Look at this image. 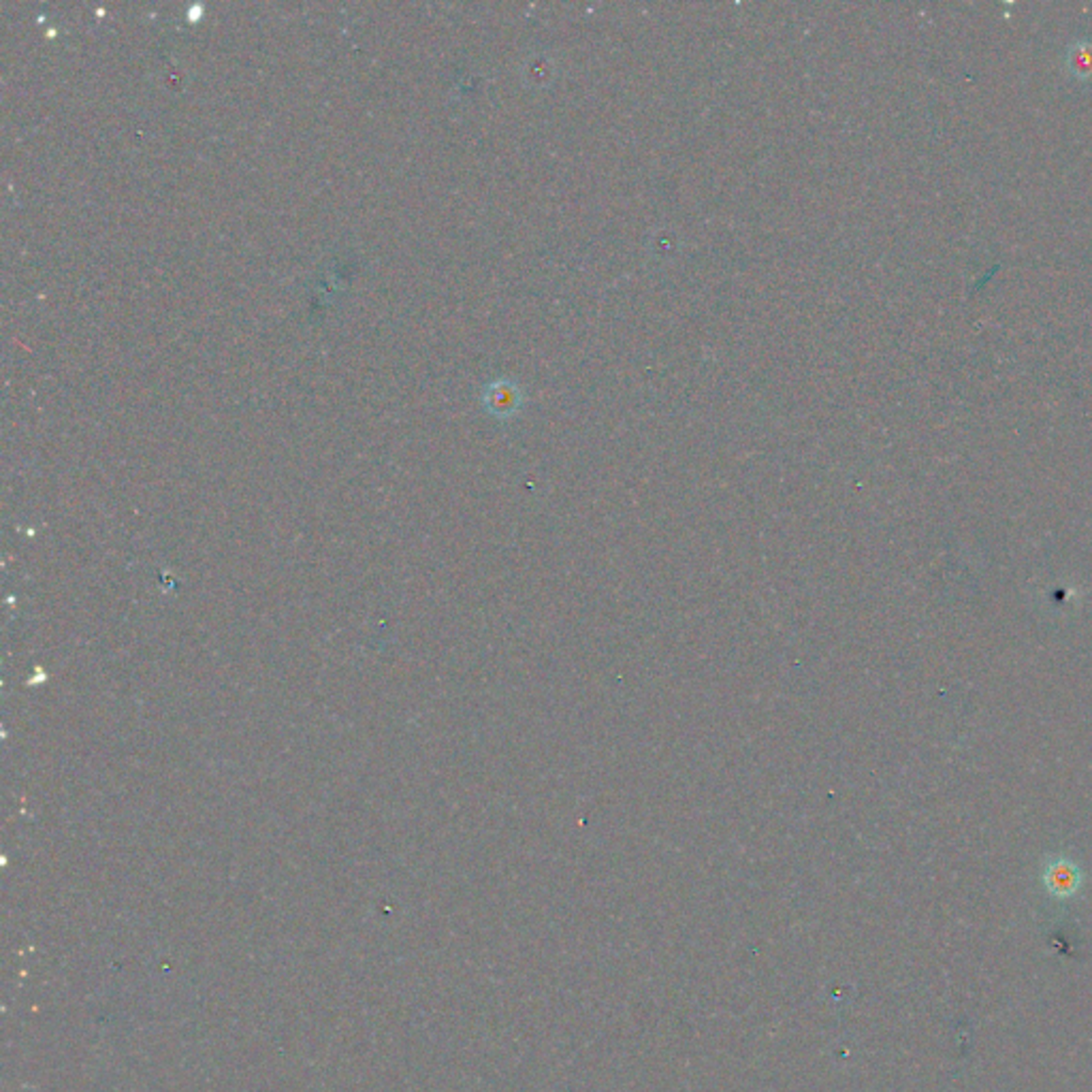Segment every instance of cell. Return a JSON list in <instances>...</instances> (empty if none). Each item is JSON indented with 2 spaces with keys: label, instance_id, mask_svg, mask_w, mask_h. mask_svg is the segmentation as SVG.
I'll return each mask as SVG.
<instances>
[{
  "label": "cell",
  "instance_id": "cell-1",
  "mask_svg": "<svg viewBox=\"0 0 1092 1092\" xmlns=\"http://www.w3.org/2000/svg\"><path fill=\"white\" fill-rule=\"evenodd\" d=\"M485 403H487L489 413L506 416V414H510V413H514V410H517L519 391L514 389L510 382H506V380H497V382L487 386Z\"/></svg>",
  "mask_w": 1092,
  "mask_h": 1092
},
{
  "label": "cell",
  "instance_id": "cell-2",
  "mask_svg": "<svg viewBox=\"0 0 1092 1092\" xmlns=\"http://www.w3.org/2000/svg\"><path fill=\"white\" fill-rule=\"evenodd\" d=\"M1065 65L1071 77L1080 79V82H1088V79H1092V41H1088V39H1080V41L1067 47Z\"/></svg>",
  "mask_w": 1092,
  "mask_h": 1092
},
{
  "label": "cell",
  "instance_id": "cell-3",
  "mask_svg": "<svg viewBox=\"0 0 1092 1092\" xmlns=\"http://www.w3.org/2000/svg\"><path fill=\"white\" fill-rule=\"evenodd\" d=\"M1046 881L1052 892L1058 894V897H1067V894L1078 890V870L1067 865H1056L1050 868Z\"/></svg>",
  "mask_w": 1092,
  "mask_h": 1092
}]
</instances>
